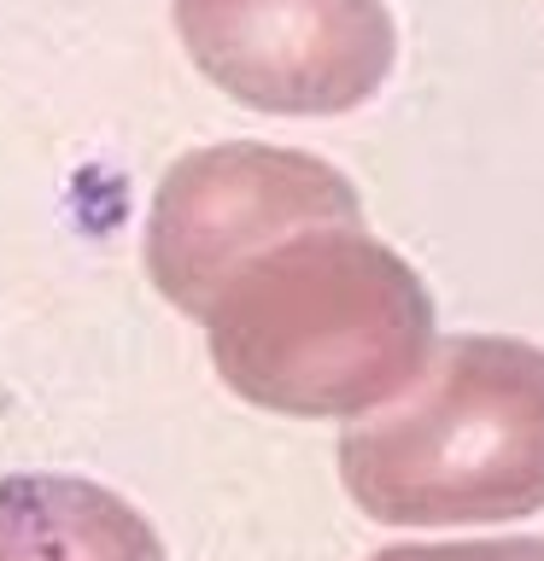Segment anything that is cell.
Masks as SVG:
<instances>
[{
  "label": "cell",
  "instance_id": "6da1fadb",
  "mask_svg": "<svg viewBox=\"0 0 544 561\" xmlns=\"http://www.w3.org/2000/svg\"><path fill=\"white\" fill-rule=\"evenodd\" d=\"M211 363L258 410L358 421L433 363V298L369 228L322 222L235 263L205 305Z\"/></svg>",
  "mask_w": 544,
  "mask_h": 561
},
{
  "label": "cell",
  "instance_id": "7a4b0ae2",
  "mask_svg": "<svg viewBox=\"0 0 544 561\" xmlns=\"http://www.w3.org/2000/svg\"><path fill=\"white\" fill-rule=\"evenodd\" d=\"M340 480L381 526H480L544 508V351L451 333L398 410L340 433Z\"/></svg>",
  "mask_w": 544,
  "mask_h": 561
},
{
  "label": "cell",
  "instance_id": "3957f363",
  "mask_svg": "<svg viewBox=\"0 0 544 561\" xmlns=\"http://www.w3.org/2000/svg\"><path fill=\"white\" fill-rule=\"evenodd\" d=\"M322 222L363 228L358 187L333 164L293 147L223 140L175 158L158 182L147 217V270L175 310L205 316L217 280L235 263Z\"/></svg>",
  "mask_w": 544,
  "mask_h": 561
},
{
  "label": "cell",
  "instance_id": "277c9868",
  "mask_svg": "<svg viewBox=\"0 0 544 561\" xmlns=\"http://www.w3.org/2000/svg\"><path fill=\"white\" fill-rule=\"evenodd\" d=\"M175 35L223 94L287 117L363 105L398 53L386 0H175Z\"/></svg>",
  "mask_w": 544,
  "mask_h": 561
},
{
  "label": "cell",
  "instance_id": "5b68a950",
  "mask_svg": "<svg viewBox=\"0 0 544 561\" xmlns=\"http://www.w3.org/2000/svg\"><path fill=\"white\" fill-rule=\"evenodd\" d=\"M0 561H165L152 520L129 497L77 473L0 480Z\"/></svg>",
  "mask_w": 544,
  "mask_h": 561
},
{
  "label": "cell",
  "instance_id": "8992f818",
  "mask_svg": "<svg viewBox=\"0 0 544 561\" xmlns=\"http://www.w3.org/2000/svg\"><path fill=\"white\" fill-rule=\"evenodd\" d=\"M369 561H544V538H468V543H393Z\"/></svg>",
  "mask_w": 544,
  "mask_h": 561
}]
</instances>
